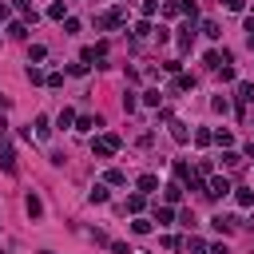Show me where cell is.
Here are the masks:
<instances>
[{
  "mask_svg": "<svg viewBox=\"0 0 254 254\" xmlns=\"http://www.w3.org/2000/svg\"><path fill=\"white\" fill-rule=\"evenodd\" d=\"M211 254H231V250H227V246H222V242H218V246H211Z\"/></svg>",
  "mask_w": 254,
  "mask_h": 254,
  "instance_id": "40",
  "label": "cell"
},
{
  "mask_svg": "<svg viewBox=\"0 0 254 254\" xmlns=\"http://www.w3.org/2000/svg\"><path fill=\"white\" fill-rule=\"evenodd\" d=\"M187 187H190V190H203V195H207V183H203V179H190V175H187Z\"/></svg>",
  "mask_w": 254,
  "mask_h": 254,
  "instance_id": "34",
  "label": "cell"
},
{
  "mask_svg": "<svg viewBox=\"0 0 254 254\" xmlns=\"http://www.w3.org/2000/svg\"><path fill=\"white\" fill-rule=\"evenodd\" d=\"M211 222H214V231H222V234H231V231L238 227V218H234V214H214Z\"/></svg>",
  "mask_w": 254,
  "mask_h": 254,
  "instance_id": "3",
  "label": "cell"
},
{
  "mask_svg": "<svg viewBox=\"0 0 254 254\" xmlns=\"http://www.w3.org/2000/svg\"><path fill=\"white\" fill-rule=\"evenodd\" d=\"M227 8H231V12H242V8H246V0H227Z\"/></svg>",
  "mask_w": 254,
  "mask_h": 254,
  "instance_id": "37",
  "label": "cell"
},
{
  "mask_svg": "<svg viewBox=\"0 0 254 254\" xmlns=\"http://www.w3.org/2000/svg\"><path fill=\"white\" fill-rule=\"evenodd\" d=\"M254 36V16H246V40Z\"/></svg>",
  "mask_w": 254,
  "mask_h": 254,
  "instance_id": "38",
  "label": "cell"
},
{
  "mask_svg": "<svg viewBox=\"0 0 254 254\" xmlns=\"http://www.w3.org/2000/svg\"><path fill=\"white\" fill-rule=\"evenodd\" d=\"M48 16H52V20H68V4H64V0H56V4L48 8Z\"/></svg>",
  "mask_w": 254,
  "mask_h": 254,
  "instance_id": "11",
  "label": "cell"
},
{
  "mask_svg": "<svg viewBox=\"0 0 254 254\" xmlns=\"http://www.w3.org/2000/svg\"><path fill=\"white\" fill-rule=\"evenodd\" d=\"M238 163H242L238 151H222V167H238Z\"/></svg>",
  "mask_w": 254,
  "mask_h": 254,
  "instance_id": "19",
  "label": "cell"
},
{
  "mask_svg": "<svg viewBox=\"0 0 254 254\" xmlns=\"http://www.w3.org/2000/svg\"><path fill=\"white\" fill-rule=\"evenodd\" d=\"M234 95H238V107H242V104H250V100H254V84H246V80H242V84L234 87Z\"/></svg>",
  "mask_w": 254,
  "mask_h": 254,
  "instance_id": "7",
  "label": "cell"
},
{
  "mask_svg": "<svg viewBox=\"0 0 254 254\" xmlns=\"http://www.w3.org/2000/svg\"><path fill=\"white\" fill-rule=\"evenodd\" d=\"M131 231H135V234H147V231H151V222H147V218H135V222H131Z\"/></svg>",
  "mask_w": 254,
  "mask_h": 254,
  "instance_id": "27",
  "label": "cell"
},
{
  "mask_svg": "<svg viewBox=\"0 0 254 254\" xmlns=\"http://www.w3.org/2000/svg\"><path fill=\"white\" fill-rule=\"evenodd\" d=\"M104 179H107V183H111V187H123V183H127V175H123V171H107V175H104Z\"/></svg>",
  "mask_w": 254,
  "mask_h": 254,
  "instance_id": "21",
  "label": "cell"
},
{
  "mask_svg": "<svg viewBox=\"0 0 254 254\" xmlns=\"http://www.w3.org/2000/svg\"><path fill=\"white\" fill-rule=\"evenodd\" d=\"M159 187V175H139V195H151Z\"/></svg>",
  "mask_w": 254,
  "mask_h": 254,
  "instance_id": "9",
  "label": "cell"
},
{
  "mask_svg": "<svg viewBox=\"0 0 254 254\" xmlns=\"http://www.w3.org/2000/svg\"><path fill=\"white\" fill-rule=\"evenodd\" d=\"M171 218H175L171 207H159V211H155V222H159V227H171Z\"/></svg>",
  "mask_w": 254,
  "mask_h": 254,
  "instance_id": "10",
  "label": "cell"
},
{
  "mask_svg": "<svg viewBox=\"0 0 254 254\" xmlns=\"http://www.w3.org/2000/svg\"><path fill=\"white\" fill-rule=\"evenodd\" d=\"M8 16H12V8H8V4H0V20H8Z\"/></svg>",
  "mask_w": 254,
  "mask_h": 254,
  "instance_id": "39",
  "label": "cell"
},
{
  "mask_svg": "<svg viewBox=\"0 0 254 254\" xmlns=\"http://www.w3.org/2000/svg\"><path fill=\"white\" fill-rule=\"evenodd\" d=\"M135 107H139V100H135V95H131V91H127V95H123V111H127V115H131Z\"/></svg>",
  "mask_w": 254,
  "mask_h": 254,
  "instance_id": "25",
  "label": "cell"
},
{
  "mask_svg": "<svg viewBox=\"0 0 254 254\" xmlns=\"http://www.w3.org/2000/svg\"><path fill=\"white\" fill-rule=\"evenodd\" d=\"M72 123H76V111H72V107H64V111L56 115V127H60V131H68Z\"/></svg>",
  "mask_w": 254,
  "mask_h": 254,
  "instance_id": "8",
  "label": "cell"
},
{
  "mask_svg": "<svg viewBox=\"0 0 254 254\" xmlns=\"http://www.w3.org/2000/svg\"><path fill=\"white\" fill-rule=\"evenodd\" d=\"M238 207H254V195H250L246 187H238Z\"/></svg>",
  "mask_w": 254,
  "mask_h": 254,
  "instance_id": "23",
  "label": "cell"
},
{
  "mask_svg": "<svg viewBox=\"0 0 254 254\" xmlns=\"http://www.w3.org/2000/svg\"><path fill=\"white\" fill-rule=\"evenodd\" d=\"M159 100H163L159 87H147V91H143V104H147V107H159Z\"/></svg>",
  "mask_w": 254,
  "mask_h": 254,
  "instance_id": "13",
  "label": "cell"
},
{
  "mask_svg": "<svg viewBox=\"0 0 254 254\" xmlns=\"http://www.w3.org/2000/svg\"><path fill=\"white\" fill-rule=\"evenodd\" d=\"M44 254H48V250H44Z\"/></svg>",
  "mask_w": 254,
  "mask_h": 254,
  "instance_id": "41",
  "label": "cell"
},
{
  "mask_svg": "<svg viewBox=\"0 0 254 254\" xmlns=\"http://www.w3.org/2000/svg\"><path fill=\"white\" fill-rule=\"evenodd\" d=\"M203 36H207V40H218V36H222V28H218L214 20H207V24H203Z\"/></svg>",
  "mask_w": 254,
  "mask_h": 254,
  "instance_id": "15",
  "label": "cell"
},
{
  "mask_svg": "<svg viewBox=\"0 0 254 254\" xmlns=\"http://www.w3.org/2000/svg\"><path fill=\"white\" fill-rule=\"evenodd\" d=\"M52 135V127H48V119L44 115H36V139H48Z\"/></svg>",
  "mask_w": 254,
  "mask_h": 254,
  "instance_id": "17",
  "label": "cell"
},
{
  "mask_svg": "<svg viewBox=\"0 0 254 254\" xmlns=\"http://www.w3.org/2000/svg\"><path fill=\"white\" fill-rule=\"evenodd\" d=\"M123 16H127V12H123V8H111V12H104V16H100V20H95V24H100V28H104V32H107V28H115V24H119V20H123Z\"/></svg>",
  "mask_w": 254,
  "mask_h": 254,
  "instance_id": "5",
  "label": "cell"
},
{
  "mask_svg": "<svg viewBox=\"0 0 254 254\" xmlns=\"http://www.w3.org/2000/svg\"><path fill=\"white\" fill-rule=\"evenodd\" d=\"M91 151H95V155H100V159H107V155H115V151H119V135H100V139H95V143H91Z\"/></svg>",
  "mask_w": 254,
  "mask_h": 254,
  "instance_id": "1",
  "label": "cell"
},
{
  "mask_svg": "<svg viewBox=\"0 0 254 254\" xmlns=\"http://www.w3.org/2000/svg\"><path fill=\"white\" fill-rule=\"evenodd\" d=\"M155 12H159V0H143V16H147V20H151V16H155Z\"/></svg>",
  "mask_w": 254,
  "mask_h": 254,
  "instance_id": "28",
  "label": "cell"
},
{
  "mask_svg": "<svg viewBox=\"0 0 254 254\" xmlns=\"http://www.w3.org/2000/svg\"><path fill=\"white\" fill-rule=\"evenodd\" d=\"M171 135H175L179 143H187V139H190V131H187V123H179V119L171 123Z\"/></svg>",
  "mask_w": 254,
  "mask_h": 254,
  "instance_id": "12",
  "label": "cell"
},
{
  "mask_svg": "<svg viewBox=\"0 0 254 254\" xmlns=\"http://www.w3.org/2000/svg\"><path fill=\"white\" fill-rule=\"evenodd\" d=\"M8 36H16V40H24V36H28V28H24V24H12V28H8Z\"/></svg>",
  "mask_w": 254,
  "mask_h": 254,
  "instance_id": "32",
  "label": "cell"
},
{
  "mask_svg": "<svg viewBox=\"0 0 254 254\" xmlns=\"http://www.w3.org/2000/svg\"><path fill=\"white\" fill-rule=\"evenodd\" d=\"M195 143H199V147H207V143H211V131H203V127H199V131H195Z\"/></svg>",
  "mask_w": 254,
  "mask_h": 254,
  "instance_id": "36",
  "label": "cell"
},
{
  "mask_svg": "<svg viewBox=\"0 0 254 254\" xmlns=\"http://www.w3.org/2000/svg\"><path fill=\"white\" fill-rule=\"evenodd\" d=\"M44 56H48V48H44V44H32V52H28V60H36V64H40Z\"/></svg>",
  "mask_w": 254,
  "mask_h": 254,
  "instance_id": "22",
  "label": "cell"
},
{
  "mask_svg": "<svg viewBox=\"0 0 254 254\" xmlns=\"http://www.w3.org/2000/svg\"><path fill=\"white\" fill-rule=\"evenodd\" d=\"M91 203H107V187H95L91 190Z\"/></svg>",
  "mask_w": 254,
  "mask_h": 254,
  "instance_id": "30",
  "label": "cell"
},
{
  "mask_svg": "<svg viewBox=\"0 0 254 254\" xmlns=\"http://www.w3.org/2000/svg\"><path fill=\"white\" fill-rule=\"evenodd\" d=\"M231 190H234V187H231V179H222V175H218V179H211V183H207V199H222V195H231Z\"/></svg>",
  "mask_w": 254,
  "mask_h": 254,
  "instance_id": "2",
  "label": "cell"
},
{
  "mask_svg": "<svg viewBox=\"0 0 254 254\" xmlns=\"http://www.w3.org/2000/svg\"><path fill=\"white\" fill-rule=\"evenodd\" d=\"M131 36H135V40H143V36H151V24H147V20H143V24H135V32H131Z\"/></svg>",
  "mask_w": 254,
  "mask_h": 254,
  "instance_id": "26",
  "label": "cell"
},
{
  "mask_svg": "<svg viewBox=\"0 0 254 254\" xmlns=\"http://www.w3.org/2000/svg\"><path fill=\"white\" fill-rule=\"evenodd\" d=\"M175 87H179V91H190V87H195V80H190V76H179Z\"/></svg>",
  "mask_w": 254,
  "mask_h": 254,
  "instance_id": "29",
  "label": "cell"
},
{
  "mask_svg": "<svg viewBox=\"0 0 254 254\" xmlns=\"http://www.w3.org/2000/svg\"><path fill=\"white\" fill-rule=\"evenodd\" d=\"M179 44H183V48H190V44H195V24H187V28H183V36H179Z\"/></svg>",
  "mask_w": 254,
  "mask_h": 254,
  "instance_id": "20",
  "label": "cell"
},
{
  "mask_svg": "<svg viewBox=\"0 0 254 254\" xmlns=\"http://www.w3.org/2000/svg\"><path fill=\"white\" fill-rule=\"evenodd\" d=\"M127 211L139 214V211H143V195H131V199H127Z\"/></svg>",
  "mask_w": 254,
  "mask_h": 254,
  "instance_id": "24",
  "label": "cell"
},
{
  "mask_svg": "<svg viewBox=\"0 0 254 254\" xmlns=\"http://www.w3.org/2000/svg\"><path fill=\"white\" fill-rule=\"evenodd\" d=\"M0 167H4V171H8V175H12V171H16V151H12V147H8V143H0Z\"/></svg>",
  "mask_w": 254,
  "mask_h": 254,
  "instance_id": "4",
  "label": "cell"
},
{
  "mask_svg": "<svg viewBox=\"0 0 254 254\" xmlns=\"http://www.w3.org/2000/svg\"><path fill=\"white\" fill-rule=\"evenodd\" d=\"M24 211H28L32 218H44V203H40V195H28V199H24Z\"/></svg>",
  "mask_w": 254,
  "mask_h": 254,
  "instance_id": "6",
  "label": "cell"
},
{
  "mask_svg": "<svg viewBox=\"0 0 254 254\" xmlns=\"http://www.w3.org/2000/svg\"><path fill=\"white\" fill-rule=\"evenodd\" d=\"M163 195H167V203H179V199H183V187L171 183V187H163Z\"/></svg>",
  "mask_w": 254,
  "mask_h": 254,
  "instance_id": "16",
  "label": "cell"
},
{
  "mask_svg": "<svg viewBox=\"0 0 254 254\" xmlns=\"http://www.w3.org/2000/svg\"><path fill=\"white\" fill-rule=\"evenodd\" d=\"M211 143H218V147H231V143H234V135H231V131H214V135H211Z\"/></svg>",
  "mask_w": 254,
  "mask_h": 254,
  "instance_id": "18",
  "label": "cell"
},
{
  "mask_svg": "<svg viewBox=\"0 0 254 254\" xmlns=\"http://www.w3.org/2000/svg\"><path fill=\"white\" fill-rule=\"evenodd\" d=\"M28 80H32V84H44V80H48V76H44V72H40V68H28Z\"/></svg>",
  "mask_w": 254,
  "mask_h": 254,
  "instance_id": "33",
  "label": "cell"
},
{
  "mask_svg": "<svg viewBox=\"0 0 254 254\" xmlns=\"http://www.w3.org/2000/svg\"><path fill=\"white\" fill-rule=\"evenodd\" d=\"M64 32H68V36H76V32H80V20L68 16V20H64Z\"/></svg>",
  "mask_w": 254,
  "mask_h": 254,
  "instance_id": "31",
  "label": "cell"
},
{
  "mask_svg": "<svg viewBox=\"0 0 254 254\" xmlns=\"http://www.w3.org/2000/svg\"><path fill=\"white\" fill-rule=\"evenodd\" d=\"M76 127H80V131H95V127H100V119H91V115H80V119H76Z\"/></svg>",
  "mask_w": 254,
  "mask_h": 254,
  "instance_id": "14",
  "label": "cell"
},
{
  "mask_svg": "<svg viewBox=\"0 0 254 254\" xmlns=\"http://www.w3.org/2000/svg\"><path fill=\"white\" fill-rule=\"evenodd\" d=\"M187 246H190V250H195V254H207V242H203V238H190Z\"/></svg>",
  "mask_w": 254,
  "mask_h": 254,
  "instance_id": "35",
  "label": "cell"
}]
</instances>
